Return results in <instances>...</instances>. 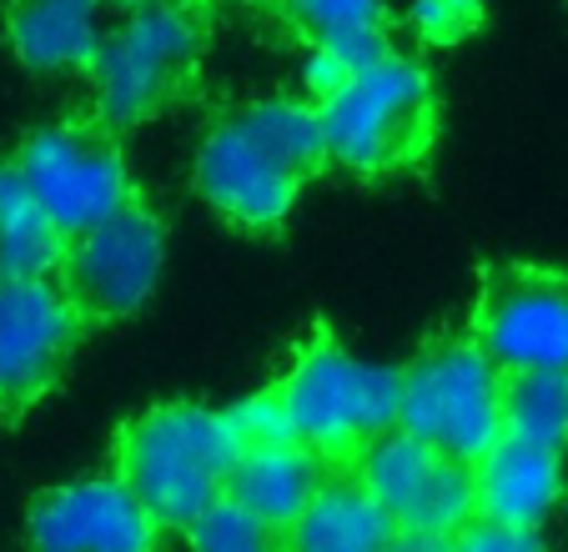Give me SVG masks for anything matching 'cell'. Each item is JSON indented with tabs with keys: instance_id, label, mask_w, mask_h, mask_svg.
<instances>
[{
	"instance_id": "obj_1",
	"label": "cell",
	"mask_w": 568,
	"mask_h": 552,
	"mask_svg": "<svg viewBox=\"0 0 568 552\" xmlns=\"http://www.w3.org/2000/svg\"><path fill=\"white\" fill-rule=\"evenodd\" d=\"M327 166L322 111L302 101H257L206 126L192 161V186L216 216L242 232H277L302 181Z\"/></svg>"
},
{
	"instance_id": "obj_2",
	"label": "cell",
	"mask_w": 568,
	"mask_h": 552,
	"mask_svg": "<svg viewBox=\"0 0 568 552\" xmlns=\"http://www.w3.org/2000/svg\"><path fill=\"white\" fill-rule=\"evenodd\" d=\"M242 447L247 442L232 407L222 412L202 402H161L116 432L111 478L166 532H186L212 502L226 498Z\"/></svg>"
},
{
	"instance_id": "obj_3",
	"label": "cell",
	"mask_w": 568,
	"mask_h": 552,
	"mask_svg": "<svg viewBox=\"0 0 568 552\" xmlns=\"http://www.w3.org/2000/svg\"><path fill=\"white\" fill-rule=\"evenodd\" d=\"M272 387L292 437L333 472H353L367 447L397 427L403 407V372L353 357L327 327L302 341L292 367Z\"/></svg>"
},
{
	"instance_id": "obj_4",
	"label": "cell",
	"mask_w": 568,
	"mask_h": 552,
	"mask_svg": "<svg viewBox=\"0 0 568 552\" xmlns=\"http://www.w3.org/2000/svg\"><path fill=\"white\" fill-rule=\"evenodd\" d=\"M322 136H327V166L347 176L383 181L423 166L438 126L433 81L408 55H383L373 71L347 81L333 101H322Z\"/></svg>"
},
{
	"instance_id": "obj_5",
	"label": "cell",
	"mask_w": 568,
	"mask_h": 552,
	"mask_svg": "<svg viewBox=\"0 0 568 552\" xmlns=\"http://www.w3.org/2000/svg\"><path fill=\"white\" fill-rule=\"evenodd\" d=\"M196 55H202V21L182 0H146L106 31L91 85H97V121L106 131H131L166 111L192 85Z\"/></svg>"
},
{
	"instance_id": "obj_6",
	"label": "cell",
	"mask_w": 568,
	"mask_h": 552,
	"mask_svg": "<svg viewBox=\"0 0 568 552\" xmlns=\"http://www.w3.org/2000/svg\"><path fill=\"white\" fill-rule=\"evenodd\" d=\"M504 367L473 337L428 341L403 367L397 427L478 468L488 447L504 437Z\"/></svg>"
},
{
	"instance_id": "obj_7",
	"label": "cell",
	"mask_w": 568,
	"mask_h": 552,
	"mask_svg": "<svg viewBox=\"0 0 568 552\" xmlns=\"http://www.w3.org/2000/svg\"><path fill=\"white\" fill-rule=\"evenodd\" d=\"M11 161L31 181L36 202L51 212V222L61 226L65 242L136 202L126 156L116 146V131H106L101 121L41 126L26 136V146Z\"/></svg>"
},
{
	"instance_id": "obj_8",
	"label": "cell",
	"mask_w": 568,
	"mask_h": 552,
	"mask_svg": "<svg viewBox=\"0 0 568 552\" xmlns=\"http://www.w3.org/2000/svg\"><path fill=\"white\" fill-rule=\"evenodd\" d=\"M468 337L504 367V377L568 372V276L524 262L488 266Z\"/></svg>"
},
{
	"instance_id": "obj_9",
	"label": "cell",
	"mask_w": 568,
	"mask_h": 552,
	"mask_svg": "<svg viewBox=\"0 0 568 552\" xmlns=\"http://www.w3.org/2000/svg\"><path fill=\"white\" fill-rule=\"evenodd\" d=\"M161 262H166V226L141 202H131L126 212L65 242L55 282L87 321H121L151 297Z\"/></svg>"
},
{
	"instance_id": "obj_10",
	"label": "cell",
	"mask_w": 568,
	"mask_h": 552,
	"mask_svg": "<svg viewBox=\"0 0 568 552\" xmlns=\"http://www.w3.org/2000/svg\"><path fill=\"white\" fill-rule=\"evenodd\" d=\"M87 317L55 276L0 282V417L21 422L61 382L71 351L81 347Z\"/></svg>"
},
{
	"instance_id": "obj_11",
	"label": "cell",
	"mask_w": 568,
	"mask_h": 552,
	"mask_svg": "<svg viewBox=\"0 0 568 552\" xmlns=\"http://www.w3.org/2000/svg\"><path fill=\"white\" fill-rule=\"evenodd\" d=\"M353 472L413 538H458L473 522V468L403 427L377 437Z\"/></svg>"
},
{
	"instance_id": "obj_12",
	"label": "cell",
	"mask_w": 568,
	"mask_h": 552,
	"mask_svg": "<svg viewBox=\"0 0 568 552\" xmlns=\"http://www.w3.org/2000/svg\"><path fill=\"white\" fill-rule=\"evenodd\" d=\"M161 522L116 478L45 488L26 512V552H156Z\"/></svg>"
},
{
	"instance_id": "obj_13",
	"label": "cell",
	"mask_w": 568,
	"mask_h": 552,
	"mask_svg": "<svg viewBox=\"0 0 568 552\" xmlns=\"http://www.w3.org/2000/svg\"><path fill=\"white\" fill-rule=\"evenodd\" d=\"M564 498H568L564 452L528 442V437L504 432L488 447V457L473 468V518L538 532Z\"/></svg>"
},
{
	"instance_id": "obj_14",
	"label": "cell",
	"mask_w": 568,
	"mask_h": 552,
	"mask_svg": "<svg viewBox=\"0 0 568 552\" xmlns=\"http://www.w3.org/2000/svg\"><path fill=\"white\" fill-rule=\"evenodd\" d=\"M327 462L312 447H302L297 437H272V442H247L226 482V498L236 508H247L252 518H262L267 528L287 532L292 522L307 512V502L317 498V488L327 482Z\"/></svg>"
},
{
	"instance_id": "obj_15",
	"label": "cell",
	"mask_w": 568,
	"mask_h": 552,
	"mask_svg": "<svg viewBox=\"0 0 568 552\" xmlns=\"http://www.w3.org/2000/svg\"><path fill=\"white\" fill-rule=\"evenodd\" d=\"M403 528L357 472H327L317 498L287 528V552H393Z\"/></svg>"
},
{
	"instance_id": "obj_16",
	"label": "cell",
	"mask_w": 568,
	"mask_h": 552,
	"mask_svg": "<svg viewBox=\"0 0 568 552\" xmlns=\"http://www.w3.org/2000/svg\"><path fill=\"white\" fill-rule=\"evenodd\" d=\"M101 41V0H16L11 51L41 75L91 71Z\"/></svg>"
},
{
	"instance_id": "obj_17",
	"label": "cell",
	"mask_w": 568,
	"mask_h": 552,
	"mask_svg": "<svg viewBox=\"0 0 568 552\" xmlns=\"http://www.w3.org/2000/svg\"><path fill=\"white\" fill-rule=\"evenodd\" d=\"M65 236L36 202L16 161H0V282H41L61 272Z\"/></svg>"
},
{
	"instance_id": "obj_18",
	"label": "cell",
	"mask_w": 568,
	"mask_h": 552,
	"mask_svg": "<svg viewBox=\"0 0 568 552\" xmlns=\"http://www.w3.org/2000/svg\"><path fill=\"white\" fill-rule=\"evenodd\" d=\"M504 432L568 447V372H514L504 382Z\"/></svg>"
},
{
	"instance_id": "obj_19",
	"label": "cell",
	"mask_w": 568,
	"mask_h": 552,
	"mask_svg": "<svg viewBox=\"0 0 568 552\" xmlns=\"http://www.w3.org/2000/svg\"><path fill=\"white\" fill-rule=\"evenodd\" d=\"M186 548L192 552H287V532L267 528L247 508L222 498L186 528Z\"/></svg>"
},
{
	"instance_id": "obj_20",
	"label": "cell",
	"mask_w": 568,
	"mask_h": 552,
	"mask_svg": "<svg viewBox=\"0 0 568 552\" xmlns=\"http://www.w3.org/2000/svg\"><path fill=\"white\" fill-rule=\"evenodd\" d=\"M282 11L312 45L347 31H383V0H282Z\"/></svg>"
},
{
	"instance_id": "obj_21",
	"label": "cell",
	"mask_w": 568,
	"mask_h": 552,
	"mask_svg": "<svg viewBox=\"0 0 568 552\" xmlns=\"http://www.w3.org/2000/svg\"><path fill=\"white\" fill-rule=\"evenodd\" d=\"M483 25V0H413V31L428 45H458Z\"/></svg>"
},
{
	"instance_id": "obj_22",
	"label": "cell",
	"mask_w": 568,
	"mask_h": 552,
	"mask_svg": "<svg viewBox=\"0 0 568 552\" xmlns=\"http://www.w3.org/2000/svg\"><path fill=\"white\" fill-rule=\"evenodd\" d=\"M453 552H548L534 528H508V522L473 518L468 528L453 538Z\"/></svg>"
},
{
	"instance_id": "obj_23",
	"label": "cell",
	"mask_w": 568,
	"mask_h": 552,
	"mask_svg": "<svg viewBox=\"0 0 568 552\" xmlns=\"http://www.w3.org/2000/svg\"><path fill=\"white\" fill-rule=\"evenodd\" d=\"M393 552H453V538H413V532H403Z\"/></svg>"
},
{
	"instance_id": "obj_24",
	"label": "cell",
	"mask_w": 568,
	"mask_h": 552,
	"mask_svg": "<svg viewBox=\"0 0 568 552\" xmlns=\"http://www.w3.org/2000/svg\"><path fill=\"white\" fill-rule=\"evenodd\" d=\"M116 6H146V0H116Z\"/></svg>"
}]
</instances>
